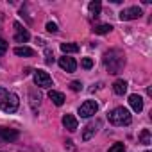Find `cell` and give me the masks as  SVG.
<instances>
[{"label": "cell", "mask_w": 152, "mask_h": 152, "mask_svg": "<svg viewBox=\"0 0 152 152\" xmlns=\"http://www.w3.org/2000/svg\"><path fill=\"white\" fill-rule=\"evenodd\" d=\"M104 64H106V68L109 70V73H118V72L124 68V64H125V56H124V52L118 50V48H113V50L106 52V54H104Z\"/></svg>", "instance_id": "obj_1"}, {"label": "cell", "mask_w": 152, "mask_h": 152, "mask_svg": "<svg viewBox=\"0 0 152 152\" xmlns=\"http://www.w3.org/2000/svg\"><path fill=\"white\" fill-rule=\"evenodd\" d=\"M107 118L113 125H129L132 122V116H131L129 109H125V107H115L107 115Z\"/></svg>", "instance_id": "obj_2"}, {"label": "cell", "mask_w": 152, "mask_h": 152, "mask_svg": "<svg viewBox=\"0 0 152 152\" xmlns=\"http://www.w3.org/2000/svg\"><path fill=\"white\" fill-rule=\"evenodd\" d=\"M20 106V99L16 93H7V97L4 99V102L0 104V107H2V111L6 113H15Z\"/></svg>", "instance_id": "obj_3"}, {"label": "cell", "mask_w": 152, "mask_h": 152, "mask_svg": "<svg viewBox=\"0 0 152 152\" xmlns=\"http://www.w3.org/2000/svg\"><path fill=\"white\" fill-rule=\"evenodd\" d=\"M34 83H36L38 88H50V86H54L52 84V77L43 70H36L34 72Z\"/></svg>", "instance_id": "obj_4"}, {"label": "cell", "mask_w": 152, "mask_h": 152, "mask_svg": "<svg viewBox=\"0 0 152 152\" xmlns=\"http://www.w3.org/2000/svg\"><path fill=\"white\" fill-rule=\"evenodd\" d=\"M97 111H99V106H97L95 100H86V102L81 104V107H79V115H81L83 118H90V116H93Z\"/></svg>", "instance_id": "obj_5"}, {"label": "cell", "mask_w": 152, "mask_h": 152, "mask_svg": "<svg viewBox=\"0 0 152 152\" xmlns=\"http://www.w3.org/2000/svg\"><path fill=\"white\" fill-rule=\"evenodd\" d=\"M18 138L16 129H7V127H0V143H11Z\"/></svg>", "instance_id": "obj_6"}, {"label": "cell", "mask_w": 152, "mask_h": 152, "mask_svg": "<svg viewBox=\"0 0 152 152\" xmlns=\"http://www.w3.org/2000/svg\"><path fill=\"white\" fill-rule=\"evenodd\" d=\"M100 120H95V122H90L86 127H84V131H83V140L84 141H88V140H91L93 136H95V132L100 129Z\"/></svg>", "instance_id": "obj_7"}, {"label": "cell", "mask_w": 152, "mask_h": 152, "mask_svg": "<svg viewBox=\"0 0 152 152\" xmlns=\"http://www.w3.org/2000/svg\"><path fill=\"white\" fill-rule=\"evenodd\" d=\"M118 16H120V20H122V22L136 20V18H140V16H141V9H140V7H129V9H124Z\"/></svg>", "instance_id": "obj_8"}, {"label": "cell", "mask_w": 152, "mask_h": 152, "mask_svg": "<svg viewBox=\"0 0 152 152\" xmlns=\"http://www.w3.org/2000/svg\"><path fill=\"white\" fill-rule=\"evenodd\" d=\"M59 66H61L64 72H68V73H72V72L77 70V63H75V59H73V57H68V56L59 57Z\"/></svg>", "instance_id": "obj_9"}, {"label": "cell", "mask_w": 152, "mask_h": 152, "mask_svg": "<svg viewBox=\"0 0 152 152\" xmlns=\"http://www.w3.org/2000/svg\"><path fill=\"white\" fill-rule=\"evenodd\" d=\"M15 29H16V34H15V41H18V43H25V41H29L31 34H29L25 29H22V25H20L18 22H15Z\"/></svg>", "instance_id": "obj_10"}, {"label": "cell", "mask_w": 152, "mask_h": 152, "mask_svg": "<svg viewBox=\"0 0 152 152\" xmlns=\"http://www.w3.org/2000/svg\"><path fill=\"white\" fill-rule=\"evenodd\" d=\"M63 125H64L70 132H73L75 129H77V118H75L73 115H64V116H63Z\"/></svg>", "instance_id": "obj_11"}, {"label": "cell", "mask_w": 152, "mask_h": 152, "mask_svg": "<svg viewBox=\"0 0 152 152\" xmlns=\"http://www.w3.org/2000/svg\"><path fill=\"white\" fill-rule=\"evenodd\" d=\"M129 104H131L132 111H136V113H140V111L143 109V99H141L140 95H136V93L129 97Z\"/></svg>", "instance_id": "obj_12"}, {"label": "cell", "mask_w": 152, "mask_h": 152, "mask_svg": "<svg viewBox=\"0 0 152 152\" xmlns=\"http://www.w3.org/2000/svg\"><path fill=\"white\" fill-rule=\"evenodd\" d=\"M48 99H50L56 106H63V104H64V100H66V99H64V95H63L61 91H56V90H50V91H48Z\"/></svg>", "instance_id": "obj_13"}, {"label": "cell", "mask_w": 152, "mask_h": 152, "mask_svg": "<svg viewBox=\"0 0 152 152\" xmlns=\"http://www.w3.org/2000/svg\"><path fill=\"white\" fill-rule=\"evenodd\" d=\"M113 91H115L116 95H124V93L127 91V83H125L124 79L115 81V83H113Z\"/></svg>", "instance_id": "obj_14"}, {"label": "cell", "mask_w": 152, "mask_h": 152, "mask_svg": "<svg viewBox=\"0 0 152 152\" xmlns=\"http://www.w3.org/2000/svg\"><path fill=\"white\" fill-rule=\"evenodd\" d=\"M15 54L16 56H22V57H32L34 56V50L29 48V47H16L15 48Z\"/></svg>", "instance_id": "obj_15"}, {"label": "cell", "mask_w": 152, "mask_h": 152, "mask_svg": "<svg viewBox=\"0 0 152 152\" xmlns=\"http://www.w3.org/2000/svg\"><path fill=\"white\" fill-rule=\"evenodd\" d=\"M61 50L64 54H75V52H79V45L77 43H61Z\"/></svg>", "instance_id": "obj_16"}, {"label": "cell", "mask_w": 152, "mask_h": 152, "mask_svg": "<svg viewBox=\"0 0 152 152\" xmlns=\"http://www.w3.org/2000/svg\"><path fill=\"white\" fill-rule=\"evenodd\" d=\"M140 143H143V145H150L152 143V136H150V131L148 129H143L140 132Z\"/></svg>", "instance_id": "obj_17"}, {"label": "cell", "mask_w": 152, "mask_h": 152, "mask_svg": "<svg viewBox=\"0 0 152 152\" xmlns=\"http://www.w3.org/2000/svg\"><path fill=\"white\" fill-rule=\"evenodd\" d=\"M111 31H113V27H111L109 23H102V25H97V27L93 29L95 34H107V32H111Z\"/></svg>", "instance_id": "obj_18"}, {"label": "cell", "mask_w": 152, "mask_h": 152, "mask_svg": "<svg viewBox=\"0 0 152 152\" xmlns=\"http://www.w3.org/2000/svg\"><path fill=\"white\" fill-rule=\"evenodd\" d=\"M100 9H102V4L99 2V0L90 2V13H91L93 16H99V15H100Z\"/></svg>", "instance_id": "obj_19"}, {"label": "cell", "mask_w": 152, "mask_h": 152, "mask_svg": "<svg viewBox=\"0 0 152 152\" xmlns=\"http://www.w3.org/2000/svg\"><path fill=\"white\" fill-rule=\"evenodd\" d=\"M124 150H125V145L124 143H115L113 147H109L107 152H124Z\"/></svg>", "instance_id": "obj_20"}, {"label": "cell", "mask_w": 152, "mask_h": 152, "mask_svg": "<svg viewBox=\"0 0 152 152\" xmlns=\"http://www.w3.org/2000/svg\"><path fill=\"white\" fill-rule=\"evenodd\" d=\"M81 66H83L84 70H90V68L93 66V59H90V57H84V59L81 61Z\"/></svg>", "instance_id": "obj_21"}, {"label": "cell", "mask_w": 152, "mask_h": 152, "mask_svg": "<svg viewBox=\"0 0 152 152\" xmlns=\"http://www.w3.org/2000/svg\"><path fill=\"white\" fill-rule=\"evenodd\" d=\"M45 61H47L48 64H52V63H54V54H52V50H48V48L45 50Z\"/></svg>", "instance_id": "obj_22"}, {"label": "cell", "mask_w": 152, "mask_h": 152, "mask_svg": "<svg viewBox=\"0 0 152 152\" xmlns=\"http://www.w3.org/2000/svg\"><path fill=\"white\" fill-rule=\"evenodd\" d=\"M6 52H7V41L0 38V56H4Z\"/></svg>", "instance_id": "obj_23"}, {"label": "cell", "mask_w": 152, "mask_h": 152, "mask_svg": "<svg viewBox=\"0 0 152 152\" xmlns=\"http://www.w3.org/2000/svg\"><path fill=\"white\" fill-rule=\"evenodd\" d=\"M70 88H72L73 91H81V90H83V84H81L79 81H73V83H70Z\"/></svg>", "instance_id": "obj_24"}, {"label": "cell", "mask_w": 152, "mask_h": 152, "mask_svg": "<svg viewBox=\"0 0 152 152\" xmlns=\"http://www.w3.org/2000/svg\"><path fill=\"white\" fill-rule=\"evenodd\" d=\"M47 31L54 34V32H57V25H56L54 22H48V23H47Z\"/></svg>", "instance_id": "obj_25"}, {"label": "cell", "mask_w": 152, "mask_h": 152, "mask_svg": "<svg viewBox=\"0 0 152 152\" xmlns=\"http://www.w3.org/2000/svg\"><path fill=\"white\" fill-rule=\"evenodd\" d=\"M7 93H9V91H7L6 88H0V104H2V102H4V99L7 97Z\"/></svg>", "instance_id": "obj_26"}, {"label": "cell", "mask_w": 152, "mask_h": 152, "mask_svg": "<svg viewBox=\"0 0 152 152\" xmlns=\"http://www.w3.org/2000/svg\"><path fill=\"white\" fill-rule=\"evenodd\" d=\"M0 29H2V13H0Z\"/></svg>", "instance_id": "obj_27"}, {"label": "cell", "mask_w": 152, "mask_h": 152, "mask_svg": "<svg viewBox=\"0 0 152 152\" xmlns=\"http://www.w3.org/2000/svg\"><path fill=\"white\" fill-rule=\"evenodd\" d=\"M145 152H150V150H145Z\"/></svg>", "instance_id": "obj_28"}]
</instances>
